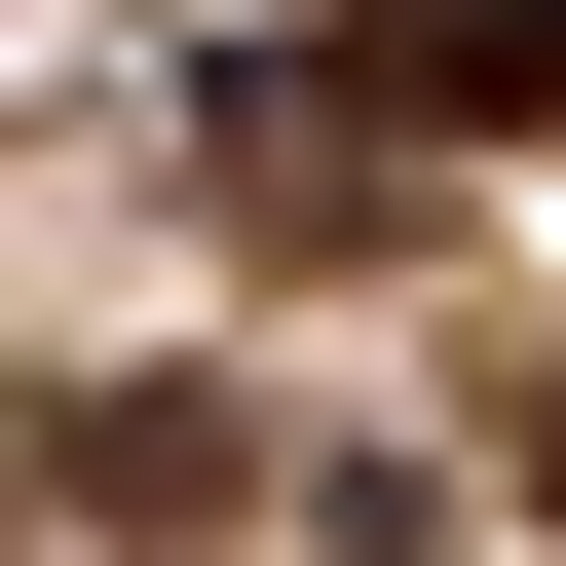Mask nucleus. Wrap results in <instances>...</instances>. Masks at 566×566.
<instances>
[{
    "label": "nucleus",
    "instance_id": "obj_2",
    "mask_svg": "<svg viewBox=\"0 0 566 566\" xmlns=\"http://www.w3.org/2000/svg\"><path fill=\"white\" fill-rule=\"evenodd\" d=\"M528 491H566V416H528Z\"/></svg>",
    "mask_w": 566,
    "mask_h": 566
},
{
    "label": "nucleus",
    "instance_id": "obj_1",
    "mask_svg": "<svg viewBox=\"0 0 566 566\" xmlns=\"http://www.w3.org/2000/svg\"><path fill=\"white\" fill-rule=\"evenodd\" d=\"M303 114H378V151H566V0H340Z\"/></svg>",
    "mask_w": 566,
    "mask_h": 566
}]
</instances>
